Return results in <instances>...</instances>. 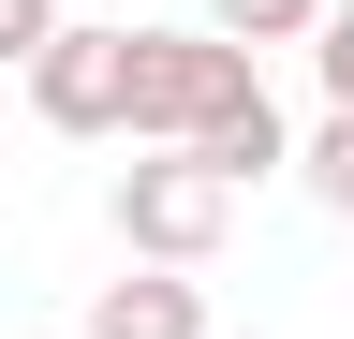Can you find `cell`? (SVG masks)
Masks as SVG:
<instances>
[{
    "label": "cell",
    "mask_w": 354,
    "mask_h": 339,
    "mask_svg": "<svg viewBox=\"0 0 354 339\" xmlns=\"http://www.w3.org/2000/svg\"><path fill=\"white\" fill-rule=\"evenodd\" d=\"M310 74H325V104H354V0H325V30H310Z\"/></svg>",
    "instance_id": "obj_8"
},
{
    "label": "cell",
    "mask_w": 354,
    "mask_h": 339,
    "mask_svg": "<svg viewBox=\"0 0 354 339\" xmlns=\"http://www.w3.org/2000/svg\"><path fill=\"white\" fill-rule=\"evenodd\" d=\"M207 30H221V45H310L325 0H207Z\"/></svg>",
    "instance_id": "obj_5"
},
{
    "label": "cell",
    "mask_w": 354,
    "mask_h": 339,
    "mask_svg": "<svg viewBox=\"0 0 354 339\" xmlns=\"http://www.w3.org/2000/svg\"><path fill=\"white\" fill-rule=\"evenodd\" d=\"M221 222H236V177H221L207 148H148V162H118V251H133V266H207Z\"/></svg>",
    "instance_id": "obj_2"
},
{
    "label": "cell",
    "mask_w": 354,
    "mask_h": 339,
    "mask_svg": "<svg viewBox=\"0 0 354 339\" xmlns=\"http://www.w3.org/2000/svg\"><path fill=\"white\" fill-rule=\"evenodd\" d=\"M251 104H266L251 45H221V30H133V133L148 148H207Z\"/></svg>",
    "instance_id": "obj_1"
},
{
    "label": "cell",
    "mask_w": 354,
    "mask_h": 339,
    "mask_svg": "<svg viewBox=\"0 0 354 339\" xmlns=\"http://www.w3.org/2000/svg\"><path fill=\"white\" fill-rule=\"evenodd\" d=\"M88 339H207V295L177 280V266H133L88 295Z\"/></svg>",
    "instance_id": "obj_4"
},
{
    "label": "cell",
    "mask_w": 354,
    "mask_h": 339,
    "mask_svg": "<svg viewBox=\"0 0 354 339\" xmlns=\"http://www.w3.org/2000/svg\"><path fill=\"white\" fill-rule=\"evenodd\" d=\"M59 30H74V15H59V0H0V74H30L44 45H59Z\"/></svg>",
    "instance_id": "obj_7"
},
{
    "label": "cell",
    "mask_w": 354,
    "mask_h": 339,
    "mask_svg": "<svg viewBox=\"0 0 354 339\" xmlns=\"http://www.w3.org/2000/svg\"><path fill=\"white\" fill-rule=\"evenodd\" d=\"M295 177H310V206H339V222H354V104H325V133L295 148Z\"/></svg>",
    "instance_id": "obj_6"
},
{
    "label": "cell",
    "mask_w": 354,
    "mask_h": 339,
    "mask_svg": "<svg viewBox=\"0 0 354 339\" xmlns=\"http://www.w3.org/2000/svg\"><path fill=\"white\" fill-rule=\"evenodd\" d=\"M30 118L44 133H133V30H59L30 59Z\"/></svg>",
    "instance_id": "obj_3"
}]
</instances>
